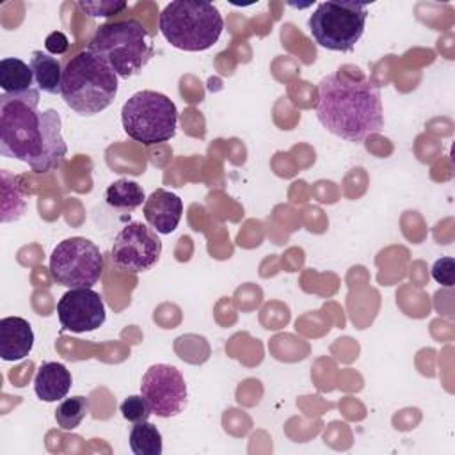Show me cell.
I'll return each instance as SVG.
<instances>
[{"instance_id":"1","label":"cell","mask_w":455,"mask_h":455,"mask_svg":"<svg viewBox=\"0 0 455 455\" xmlns=\"http://www.w3.org/2000/svg\"><path fill=\"white\" fill-rule=\"evenodd\" d=\"M39 98L0 94V153L28 164L34 172L55 169L66 156L57 110H37Z\"/></svg>"},{"instance_id":"2","label":"cell","mask_w":455,"mask_h":455,"mask_svg":"<svg viewBox=\"0 0 455 455\" xmlns=\"http://www.w3.org/2000/svg\"><path fill=\"white\" fill-rule=\"evenodd\" d=\"M315 112L327 132L350 142H363L384 126L380 89L364 75L336 71L323 76Z\"/></svg>"},{"instance_id":"3","label":"cell","mask_w":455,"mask_h":455,"mask_svg":"<svg viewBox=\"0 0 455 455\" xmlns=\"http://www.w3.org/2000/svg\"><path fill=\"white\" fill-rule=\"evenodd\" d=\"M116 94L117 75L94 53L84 50L66 62L60 96L76 114H100L114 101Z\"/></svg>"},{"instance_id":"4","label":"cell","mask_w":455,"mask_h":455,"mask_svg":"<svg viewBox=\"0 0 455 455\" xmlns=\"http://www.w3.org/2000/svg\"><path fill=\"white\" fill-rule=\"evenodd\" d=\"M158 28L171 46L185 52H203L219 41L224 20L212 2L174 0L162 9Z\"/></svg>"},{"instance_id":"5","label":"cell","mask_w":455,"mask_h":455,"mask_svg":"<svg viewBox=\"0 0 455 455\" xmlns=\"http://www.w3.org/2000/svg\"><path fill=\"white\" fill-rule=\"evenodd\" d=\"M85 50L100 57L121 78L137 75L155 53L149 32L137 20L100 25Z\"/></svg>"},{"instance_id":"6","label":"cell","mask_w":455,"mask_h":455,"mask_svg":"<svg viewBox=\"0 0 455 455\" xmlns=\"http://www.w3.org/2000/svg\"><path fill=\"white\" fill-rule=\"evenodd\" d=\"M123 130L144 146L167 142L176 133L178 108L174 101L156 91L135 92L121 108Z\"/></svg>"},{"instance_id":"7","label":"cell","mask_w":455,"mask_h":455,"mask_svg":"<svg viewBox=\"0 0 455 455\" xmlns=\"http://www.w3.org/2000/svg\"><path fill=\"white\" fill-rule=\"evenodd\" d=\"M368 5L361 2H322L307 20L316 44L331 52H350L364 32Z\"/></svg>"},{"instance_id":"8","label":"cell","mask_w":455,"mask_h":455,"mask_svg":"<svg viewBox=\"0 0 455 455\" xmlns=\"http://www.w3.org/2000/svg\"><path fill=\"white\" fill-rule=\"evenodd\" d=\"M101 272L103 256L89 238H66L50 254V274L57 284L66 288H91Z\"/></svg>"},{"instance_id":"9","label":"cell","mask_w":455,"mask_h":455,"mask_svg":"<svg viewBox=\"0 0 455 455\" xmlns=\"http://www.w3.org/2000/svg\"><path fill=\"white\" fill-rule=\"evenodd\" d=\"M162 254L160 238L142 222H128L114 238L110 258L119 270L132 274L149 270Z\"/></svg>"},{"instance_id":"10","label":"cell","mask_w":455,"mask_h":455,"mask_svg":"<svg viewBox=\"0 0 455 455\" xmlns=\"http://www.w3.org/2000/svg\"><path fill=\"white\" fill-rule=\"evenodd\" d=\"M140 395L149 403L153 414L171 418L187 405V384L181 371L172 364H153L140 382Z\"/></svg>"},{"instance_id":"11","label":"cell","mask_w":455,"mask_h":455,"mask_svg":"<svg viewBox=\"0 0 455 455\" xmlns=\"http://www.w3.org/2000/svg\"><path fill=\"white\" fill-rule=\"evenodd\" d=\"M57 316L69 332H89L103 325L107 313L101 295L91 288H69L57 302Z\"/></svg>"},{"instance_id":"12","label":"cell","mask_w":455,"mask_h":455,"mask_svg":"<svg viewBox=\"0 0 455 455\" xmlns=\"http://www.w3.org/2000/svg\"><path fill=\"white\" fill-rule=\"evenodd\" d=\"M183 213V203L181 199L164 188H156L151 192V196L144 203V219L146 222L162 235L172 233Z\"/></svg>"},{"instance_id":"13","label":"cell","mask_w":455,"mask_h":455,"mask_svg":"<svg viewBox=\"0 0 455 455\" xmlns=\"http://www.w3.org/2000/svg\"><path fill=\"white\" fill-rule=\"evenodd\" d=\"M34 347V331L21 316H5L0 320V357L4 361H20Z\"/></svg>"},{"instance_id":"14","label":"cell","mask_w":455,"mask_h":455,"mask_svg":"<svg viewBox=\"0 0 455 455\" xmlns=\"http://www.w3.org/2000/svg\"><path fill=\"white\" fill-rule=\"evenodd\" d=\"M0 87L5 94L18 98H39V87L32 68L16 57L0 60Z\"/></svg>"},{"instance_id":"15","label":"cell","mask_w":455,"mask_h":455,"mask_svg":"<svg viewBox=\"0 0 455 455\" xmlns=\"http://www.w3.org/2000/svg\"><path fill=\"white\" fill-rule=\"evenodd\" d=\"M71 389L69 370L57 361H46L37 368L34 377V391L43 402L62 400Z\"/></svg>"},{"instance_id":"16","label":"cell","mask_w":455,"mask_h":455,"mask_svg":"<svg viewBox=\"0 0 455 455\" xmlns=\"http://www.w3.org/2000/svg\"><path fill=\"white\" fill-rule=\"evenodd\" d=\"M30 68L34 71L36 84L39 91H44L48 94H60V84H62V68L57 57L36 50L30 55Z\"/></svg>"},{"instance_id":"17","label":"cell","mask_w":455,"mask_h":455,"mask_svg":"<svg viewBox=\"0 0 455 455\" xmlns=\"http://www.w3.org/2000/svg\"><path fill=\"white\" fill-rule=\"evenodd\" d=\"M105 199L112 208L123 212H132L139 208L142 203H146L144 188L132 180H117L112 185H108Z\"/></svg>"},{"instance_id":"18","label":"cell","mask_w":455,"mask_h":455,"mask_svg":"<svg viewBox=\"0 0 455 455\" xmlns=\"http://www.w3.org/2000/svg\"><path fill=\"white\" fill-rule=\"evenodd\" d=\"M130 448L135 455H160L162 453V434L149 423H133L130 430Z\"/></svg>"},{"instance_id":"19","label":"cell","mask_w":455,"mask_h":455,"mask_svg":"<svg viewBox=\"0 0 455 455\" xmlns=\"http://www.w3.org/2000/svg\"><path fill=\"white\" fill-rule=\"evenodd\" d=\"M89 412V400L85 396L64 398L55 409V421L62 430H75Z\"/></svg>"},{"instance_id":"20","label":"cell","mask_w":455,"mask_h":455,"mask_svg":"<svg viewBox=\"0 0 455 455\" xmlns=\"http://www.w3.org/2000/svg\"><path fill=\"white\" fill-rule=\"evenodd\" d=\"M121 414L126 421L130 423H142L148 421L149 416L153 414L149 403L146 402V398L142 395H132L128 396L123 403H121Z\"/></svg>"},{"instance_id":"21","label":"cell","mask_w":455,"mask_h":455,"mask_svg":"<svg viewBox=\"0 0 455 455\" xmlns=\"http://www.w3.org/2000/svg\"><path fill=\"white\" fill-rule=\"evenodd\" d=\"M78 7L92 18H96V16H114V14H119L123 9H126V2H110V0L84 2V0H80Z\"/></svg>"},{"instance_id":"22","label":"cell","mask_w":455,"mask_h":455,"mask_svg":"<svg viewBox=\"0 0 455 455\" xmlns=\"http://www.w3.org/2000/svg\"><path fill=\"white\" fill-rule=\"evenodd\" d=\"M432 277L443 286H451L453 277H455V261H453V258L446 256V258L437 259L432 265Z\"/></svg>"},{"instance_id":"23","label":"cell","mask_w":455,"mask_h":455,"mask_svg":"<svg viewBox=\"0 0 455 455\" xmlns=\"http://www.w3.org/2000/svg\"><path fill=\"white\" fill-rule=\"evenodd\" d=\"M44 48L48 50L50 55H62V53L68 52L69 41H68V37H66L64 32L55 30V32H52V34L46 36V39H44Z\"/></svg>"}]
</instances>
